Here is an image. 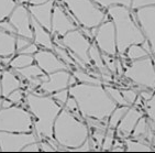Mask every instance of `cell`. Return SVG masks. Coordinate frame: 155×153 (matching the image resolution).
I'll return each instance as SVG.
<instances>
[{
  "mask_svg": "<svg viewBox=\"0 0 155 153\" xmlns=\"http://www.w3.org/2000/svg\"><path fill=\"white\" fill-rule=\"evenodd\" d=\"M68 90L69 95L77 101L78 109L84 119L93 118L108 121L111 112L118 106L108 95L104 85L76 83L69 86Z\"/></svg>",
  "mask_w": 155,
  "mask_h": 153,
  "instance_id": "1",
  "label": "cell"
},
{
  "mask_svg": "<svg viewBox=\"0 0 155 153\" xmlns=\"http://www.w3.org/2000/svg\"><path fill=\"white\" fill-rule=\"evenodd\" d=\"M25 104L34 118V132L40 140L53 139V126L57 116L64 107L51 95H38L28 93Z\"/></svg>",
  "mask_w": 155,
  "mask_h": 153,
  "instance_id": "2",
  "label": "cell"
},
{
  "mask_svg": "<svg viewBox=\"0 0 155 153\" xmlns=\"http://www.w3.org/2000/svg\"><path fill=\"white\" fill-rule=\"evenodd\" d=\"M106 11L114 24L118 56H123L130 45L145 42V38L130 8L116 5L109 7Z\"/></svg>",
  "mask_w": 155,
  "mask_h": 153,
  "instance_id": "3",
  "label": "cell"
},
{
  "mask_svg": "<svg viewBox=\"0 0 155 153\" xmlns=\"http://www.w3.org/2000/svg\"><path fill=\"white\" fill-rule=\"evenodd\" d=\"M89 127L86 121L63 108L53 126V138L60 145L58 151H69L81 147L89 138Z\"/></svg>",
  "mask_w": 155,
  "mask_h": 153,
  "instance_id": "4",
  "label": "cell"
},
{
  "mask_svg": "<svg viewBox=\"0 0 155 153\" xmlns=\"http://www.w3.org/2000/svg\"><path fill=\"white\" fill-rule=\"evenodd\" d=\"M76 20L79 28L93 29L109 19L107 11L93 0H61Z\"/></svg>",
  "mask_w": 155,
  "mask_h": 153,
  "instance_id": "5",
  "label": "cell"
},
{
  "mask_svg": "<svg viewBox=\"0 0 155 153\" xmlns=\"http://www.w3.org/2000/svg\"><path fill=\"white\" fill-rule=\"evenodd\" d=\"M34 118L30 111L20 106L0 109V131L33 132Z\"/></svg>",
  "mask_w": 155,
  "mask_h": 153,
  "instance_id": "6",
  "label": "cell"
},
{
  "mask_svg": "<svg viewBox=\"0 0 155 153\" xmlns=\"http://www.w3.org/2000/svg\"><path fill=\"white\" fill-rule=\"evenodd\" d=\"M123 77L140 88L155 90V66L152 55L132 61L125 66Z\"/></svg>",
  "mask_w": 155,
  "mask_h": 153,
  "instance_id": "7",
  "label": "cell"
},
{
  "mask_svg": "<svg viewBox=\"0 0 155 153\" xmlns=\"http://www.w3.org/2000/svg\"><path fill=\"white\" fill-rule=\"evenodd\" d=\"M53 42L54 44L67 48L68 51H71L75 55H77L81 60H83L89 67L94 68L91 61H90L89 53H88L93 41L88 39L81 32L79 28L76 30L69 31L68 33H66L65 35L62 36V38L57 35H53Z\"/></svg>",
  "mask_w": 155,
  "mask_h": 153,
  "instance_id": "8",
  "label": "cell"
},
{
  "mask_svg": "<svg viewBox=\"0 0 155 153\" xmlns=\"http://www.w3.org/2000/svg\"><path fill=\"white\" fill-rule=\"evenodd\" d=\"M93 42L98 46L100 52L104 54L118 56L116 29H114V24L110 20V18L102 22L99 27H97Z\"/></svg>",
  "mask_w": 155,
  "mask_h": 153,
  "instance_id": "9",
  "label": "cell"
},
{
  "mask_svg": "<svg viewBox=\"0 0 155 153\" xmlns=\"http://www.w3.org/2000/svg\"><path fill=\"white\" fill-rule=\"evenodd\" d=\"M146 42L151 48V54H155V6L139 8L132 11Z\"/></svg>",
  "mask_w": 155,
  "mask_h": 153,
  "instance_id": "10",
  "label": "cell"
},
{
  "mask_svg": "<svg viewBox=\"0 0 155 153\" xmlns=\"http://www.w3.org/2000/svg\"><path fill=\"white\" fill-rule=\"evenodd\" d=\"M39 141L33 132H8L0 131V151L13 152L22 151L23 148L32 142Z\"/></svg>",
  "mask_w": 155,
  "mask_h": 153,
  "instance_id": "11",
  "label": "cell"
},
{
  "mask_svg": "<svg viewBox=\"0 0 155 153\" xmlns=\"http://www.w3.org/2000/svg\"><path fill=\"white\" fill-rule=\"evenodd\" d=\"M77 79L74 77L71 71H57L48 74V79L40 85V89L43 95H52L58 90L66 89L69 86L75 85Z\"/></svg>",
  "mask_w": 155,
  "mask_h": 153,
  "instance_id": "12",
  "label": "cell"
},
{
  "mask_svg": "<svg viewBox=\"0 0 155 153\" xmlns=\"http://www.w3.org/2000/svg\"><path fill=\"white\" fill-rule=\"evenodd\" d=\"M78 25L73 21L68 15V11L62 2H55L52 15V35L62 38L69 31L78 29Z\"/></svg>",
  "mask_w": 155,
  "mask_h": 153,
  "instance_id": "13",
  "label": "cell"
},
{
  "mask_svg": "<svg viewBox=\"0 0 155 153\" xmlns=\"http://www.w3.org/2000/svg\"><path fill=\"white\" fill-rule=\"evenodd\" d=\"M8 20L15 27L17 35L23 36L33 41L34 34H33L32 23H31V15L25 5H17L15 10L9 15Z\"/></svg>",
  "mask_w": 155,
  "mask_h": 153,
  "instance_id": "14",
  "label": "cell"
},
{
  "mask_svg": "<svg viewBox=\"0 0 155 153\" xmlns=\"http://www.w3.org/2000/svg\"><path fill=\"white\" fill-rule=\"evenodd\" d=\"M34 62L45 74H51L57 71H71L68 66L57 56L56 53L51 50H39L34 54Z\"/></svg>",
  "mask_w": 155,
  "mask_h": 153,
  "instance_id": "15",
  "label": "cell"
},
{
  "mask_svg": "<svg viewBox=\"0 0 155 153\" xmlns=\"http://www.w3.org/2000/svg\"><path fill=\"white\" fill-rule=\"evenodd\" d=\"M145 112L137 106H130L122 119L120 120L119 125L116 128V137L118 139L130 138L135 125L141 117H143Z\"/></svg>",
  "mask_w": 155,
  "mask_h": 153,
  "instance_id": "16",
  "label": "cell"
},
{
  "mask_svg": "<svg viewBox=\"0 0 155 153\" xmlns=\"http://www.w3.org/2000/svg\"><path fill=\"white\" fill-rule=\"evenodd\" d=\"M55 2L56 0H50L43 5H38V6L29 5L28 6L31 17H33L42 27L45 28L50 32L52 30V15H53Z\"/></svg>",
  "mask_w": 155,
  "mask_h": 153,
  "instance_id": "17",
  "label": "cell"
},
{
  "mask_svg": "<svg viewBox=\"0 0 155 153\" xmlns=\"http://www.w3.org/2000/svg\"><path fill=\"white\" fill-rule=\"evenodd\" d=\"M31 23H32L33 34H34L33 42L38 44V46H41L45 50L54 51L53 35L51 34V32L42 27L33 17H31Z\"/></svg>",
  "mask_w": 155,
  "mask_h": 153,
  "instance_id": "18",
  "label": "cell"
},
{
  "mask_svg": "<svg viewBox=\"0 0 155 153\" xmlns=\"http://www.w3.org/2000/svg\"><path fill=\"white\" fill-rule=\"evenodd\" d=\"M0 85H1V97L7 98L12 91L21 88V81L19 79L18 75L11 71H2Z\"/></svg>",
  "mask_w": 155,
  "mask_h": 153,
  "instance_id": "19",
  "label": "cell"
},
{
  "mask_svg": "<svg viewBox=\"0 0 155 153\" xmlns=\"http://www.w3.org/2000/svg\"><path fill=\"white\" fill-rule=\"evenodd\" d=\"M17 53V35L0 29V58L10 57Z\"/></svg>",
  "mask_w": 155,
  "mask_h": 153,
  "instance_id": "20",
  "label": "cell"
},
{
  "mask_svg": "<svg viewBox=\"0 0 155 153\" xmlns=\"http://www.w3.org/2000/svg\"><path fill=\"white\" fill-rule=\"evenodd\" d=\"M89 57L93 64V67L95 69H97L101 75H112L110 73V71L107 68V66L104 65V58H102V53L100 52V50L98 48V46L95 43H91L89 48Z\"/></svg>",
  "mask_w": 155,
  "mask_h": 153,
  "instance_id": "21",
  "label": "cell"
},
{
  "mask_svg": "<svg viewBox=\"0 0 155 153\" xmlns=\"http://www.w3.org/2000/svg\"><path fill=\"white\" fill-rule=\"evenodd\" d=\"M150 131H153V130L151 129V127H150L147 117L144 115L143 117H141L140 119H139V121L137 122L134 129H133L131 135H130V138L135 139V140H141V141H142V139L147 137Z\"/></svg>",
  "mask_w": 155,
  "mask_h": 153,
  "instance_id": "22",
  "label": "cell"
},
{
  "mask_svg": "<svg viewBox=\"0 0 155 153\" xmlns=\"http://www.w3.org/2000/svg\"><path fill=\"white\" fill-rule=\"evenodd\" d=\"M72 74L77 79V83H85V84H95V85H104V81L98 77H95L90 74L88 71L77 68L73 69Z\"/></svg>",
  "mask_w": 155,
  "mask_h": 153,
  "instance_id": "23",
  "label": "cell"
},
{
  "mask_svg": "<svg viewBox=\"0 0 155 153\" xmlns=\"http://www.w3.org/2000/svg\"><path fill=\"white\" fill-rule=\"evenodd\" d=\"M15 72H17V74L18 75H20L21 77L25 78L27 81H32V79H34V78L36 77H40V76L44 75L45 73L42 71L41 68H40V66L38 65V64H31V65L29 66H25V67H23V68H18L15 69Z\"/></svg>",
  "mask_w": 155,
  "mask_h": 153,
  "instance_id": "24",
  "label": "cell"
},
{
  "mask_svg": "<svg viewBox=\"0 0 155 153\" xmlns=\"http://www.w3.org/2000/svg\"><path fill=\"white\" fill-rule=\"evenodd\" d=\"M149 55H151V54L142 46V44H132V45H130L128 48V50L125 51L124 56L127 57L128 61L132 62V61L144 58V57L149 56Z\"/></svg>",
  "mask_w": 155,
  "mask_h": 153,
  "instance_id": "25",
  "label": "cell"
},
{
  "mask_svg": "<svg viewBox=\"0 0 155 153\" xmlns=\"http://www.w3.org/2000/svg\"><path fill=\"white\" fill-rule=\"evenodd\" d=\"M129 107H130V106H117L116 109L111 112V115L109 116V118H108V121H107L108 128L116 130L117 126L119 125L120 120L122 119V117L124 116V114L127 112Z\"/></svg>",
  "mask_w": 155,
  "mask_h": 153,
  "instance_id": "26",
  "label": "cell"
},
{
  "mask_svg": "<svg viewBox=\"0 0 155 153\" xmlns=\"http://www.w3.org/2000/svg\"><path fill=\"white\" fill-rule=\"evenodd\" d=\"M34 63V55L29 54H17L15 57H12L9 66L13 69L23 68L25 66H29Z\"/></svg>",
  "mask_w": 155,
  "mask_h": 153,
  "instance_id": "27",
  "label": "cell"
},
{
  "mask_svg": "<svg viewBox=\"0 0 155 153\" xmlns=\"http://www.w3.org/2000/svg\"><path fill=\"white\" fill-rule=\"evenodd\" d=\"M54 52L56 53V55L60 57L61 60L66 64V65L68 66L69 69H71V72H72L73 69H77L78 66L76 65V63L74 62V60L72 58L71 54H69V52L67 48H63V46H60V45H56L54 44Z\"/></svg>",
  "mask_w": 155,
  "mask_h": 153,
  "instance_id": "28",
  "label": "cell"
},
{
  "mask_svg": "<svg viewBox=\"0 0 155 153\" xmlns=\"http://www.w3.org/2000/svg\"><path fill=\"white\" fill-rule=\"evenodd\" d=\"M124 147L125 151H154L152 147L149 144L144 143L141 140H135V139L127 138L124 139Z\"/></svg>",
  "mask_w": 155,
  "mask_h": 153,
  "instance_id": "29",
  "label": "cell"
},
{
  "mask_svg": "<svg viewBox=\"0 0 155 153\" xmlns=\"http://www.w3.org/2000/svg\"><path fill=\"white\" fill-rule=\"evenodd\" d=\"M144 112L147 117L151 129L155 132V93L149 100L144 102Z\"/></svg>",
  "mask_w": 155,
  "mask_h": 153,
  "instance_id": "30",
  "label": "cell"
},
{
  "mask_svg": "<svg viewBox=\"0 0 155 153\" xmlns=\"http://www.w3.org/2000/svg\"><path fill=\"white\" fill-rule=\"evenodd\" d=\"M17 5L15 0H0V21L9 18Z\"/></svg>",
  "mask_w": 155,
  "mask_h": 153,
  "instance_id": "31",
  "label": "cell"
},
{
  "mask_svg": "<svg viewBox=\"0 0 155 153\" xmlns=\"http://www.w3.org/2000/svg\"><path fill=\"white\" fill-rule=\"evenodd\" d=\"M104 89L107 90L108 95L112 98V100H114L118 106H130L128 102L125 101L124 97H123L122 93H121V89L111 87V86H108V85H106V84H104Z\"/></svg>",
  "mask_w": 155,
  "mask_h": 153,
  "instance_id": "32",
  "label": "cell"
},
{
  "mask_svg": "<svg viewBox=\"0 0 155 153\" xmlns=\"http://www.w3.org/2000/svg\"><path fill=\"white\" fill-rule=\"evenodd\" d=\"M94 2H96L100 8L107 10L109 7L111 6H116V5H119V6H124L127 8H131V3L132 0H93Z\"/></svg>",
  "mask_w": 155,
  "mask_h": 153,
  "instance_id": "33",
  "label": "cell"
},
{
  "mask_svg": "<svg viewBox=\"0 0 155 153\" xmlns=\"http://www.w3.org/2000/svg\"><path fill=\"white\" fill-rule=\"evenodd\" d=\"M116 130L110 129L108 128L107 131H106V135H104V141L101 144V150L102 151H111L112 147H114V143L116 141Z\"/></svg>",
  "mask_w": 155,
  "mask_h": 153,
  "instance_id": "34",
  "label": "cell"
},
{
  "mask_svg": "<svg viewBox=\"0 0 155 153\" xmlns=\"http://www.w3.org/2000/svg\"><path fill=\"white\" fill-rule=\"evenodd\" d=\"M64 108H66L68 111H71L74 116L78 118V119H81V120H85L83 117H81V112H79V109H78V105H77V101L75 100V98L73 96L69 95L68 99H67V101H66L65 106H64Z\"/></svg>",
  "mask_w": 155,
  "mask_h": 153,
  "instance_id": "35",
  "label": "cell"
},
{
  "mask_svg": "<svg viewBox=\"0 0 155 153\" xmlns=\"http://www.w3.org/2000/svg\"><path fill=\"white\" fill-rule=\"evenodd\" d=\"M121 93H122L123 97H124L125 101L128 102L129 105H134V102L137 101V96H139V93H137V90L133 89V88H123V89H121Z\"/></svg>",
  "mask_w": 155,
  "mask_h": 153,
  "instance_id": "36",
  "label": "cell"
},
{
  "mask_svg": "<svg viewBox=\"0 0 155 153\" xmlns=\"http://www.w3.org/2000/svg\"><path fill=\"white\" fill-rule=\"evenodd\" d=\"M102 58H104V65L107 66V68L110 71V73L114 75L117 74V56H112V55H108L102 53Z\"/></svg>",
  "mask_w": 155,
  "mask_h": 153,
  "instance_id": "37",
  "label": "cell"
},
{
  "mask_svg": "<svg viewBox=\"0 0 155 153\" xmlns=\"http://www.w3.org/2000/svg\"><path fill=\"white\" fill-rule=\"evenodd\" d=\"M51 96L53 97L60 105H62L63 107H64L66 101H67V99H68V97H69V90H68V88L58 90V91H56V93L52 94Z\"/></svg>",
  "mask_w": 155,
  "mask_h": 153,
  "instance_id": "38",
  "label": "cell"
},
{
  "mask_svg": "<svg viewBox=\"0 0 155 153\" xmlns=\"http://www.w3.org/2000/svg\"><path fill=\"white\" fill-rule=\"evenodd\" d=\"M149 6H155V0H132L130 9L133 11V10H137L139 8H143V7Z\"/></svg>",
  "mask_w": 155,
  "mask_h": 153,
  "instance_id": "39",
  "label": "cell"
},
{
  "mask_svg": "<svg viewBox=\"0 0 155 153\" xmlns=\"http://www.w3.org/2000/svg\"><path fill=\"white\" fill-rule=\"evenodd\" d=\"M24 93H23V90L21 89V88H19V89H15V91H12L11 94H10L9 96L7 97V98L9 99L10 101H12L13 104H20L21 100L24 98Z\"/></svg>",
  "mask_w": 155,
  "mask_h": 153,
  "instance_id": "40",
  "label": "cell"
},
{
  "mask_svg": "<svg viewBox=\"0 0 155 153\" xmlns=\"http://www.w3.org/2000/svg\"><path fill=\"white\" fill-rule=\"evenodd\" d=\"M32 42H33L32 40H29L27 38H23V36L17 35V52H20L21 50L27 48L28 45L31 44Z\"/></svg>",
  "mask_w": 155,
  "mask_h": 153,
  "instance_id": "41",
  "label": "cell"
},
{
  "mask_svg": "<svg viewBox=\"0 0 155 153\" xmlns=\"http://www.w3.org/2000/svg\"><path fill=\"white\" fill-rule=\"evenodd\" d=\"M38 51H39L38 44H35L34 42H32L31 44L28 45L27 48H24L23 50H21L20 52H17V54H29V55H34Z\"/></svg>",
  "mask_w": 155,
  "mask_h": 153,
  "instance_id": "42",
  "label": "cell"
},
{
  "mask_svg": "<svg viewBox=\"0 0 155 153\" xmlns=\"http://www.w3.org/2000/svg\"><path fill=\"white\" fill-rule=\"evenodd\" d=\"M0 29L3 31H6L8 33H12V34H15L17 35V31H15V27L11 24V22L6 19V20H3V21H0Z\"/></svg>",
  "mask_w": 155,
  "mask_h": 153,
  "instance_id": "43",
  "label": "cell"
},
{
  "mask_svg": "<svg viewBox=\"0 0 155 153\" xmlns=\"http://www.w3.org/2000/svg\"><path fill=\"white\" fill-rule=\"evenodd\" d=\"M39 144H40V150L41 151H56L54 149L53 145L48 142V139H44V141H43V140H40Z\"/></svg>",
  "mask_w": 155,
  "mask_h": 153,
  "instance_id": "44",
  "label": "cell"
},
{
  "mask_svg": "<svg viewBox=\"0 0 155 153\" xmlns=\"http://www.w3.org/2000/svg\"><path fill=\"white\" fill-rule=\"evenodd\" d=\"M22 151H27V152H29V151H34V152L41 151V150H40L39 141L32 142V143H30V144H28V145H25V147L23 148V150H22Z\"/></svg>",
  "mask_w": 155,
  "mask_h": 153,
  "instance_id": "45",
  "label": "cell"
},
{
  "mask_svg": "<svg viewBox=\"0 0 155 153\" xmlns=\"http://www.w3.org/2000/svg\"><path fill=\"white\" fill-rule=\"evenodd\" d=\"M50 0H29V5L31 6H38V5H43V3L48 2Z\"/></svg>",
  "mask_w": 155,
  "mask_h": 153,
  "instance_id": "46",
  "label": "cell"
},
{
  "mask_svg": "<svg viewBox=\"0 0 155 153\" xmlns=\"http://www.w3.org/2000/svg\"><path fill=\"white\" fill-rule=\"evenodd\" d=\"M13 105V102L10 101L8 98H2V108H8Z\"/></svg>",
  "mask_w": 155,
  "mask_h": 153,
  "instance_id": "47",
  "label": "cell"
},
{
  "mask_svg": "<svg viewBox=\"0 0 155 153\" xmlns=\"http://www.w3.org/2000/svg\"><path fill=\"white\" fill-rule=\"evenodd\" d=\"M15 1H17L18 5H27V3H29V0H15Z\"/></svg>",
  "mask_w": 155,
  "mask_h": 153,
  "instance_id": "48",
  "label": "cell"
},
{
  "mask_svg": "<svg viewBox=\"0 0 155 153\" xmlns=\"http://www.w3.org/2000/svg\"><path fill=\"white\" fill-rule=\"evenodd\" d=\"M2 108V97H0V109Z\"/></svg>",
  "mask_w": 155,
  "mask_h": 153,
  "instance_id": "49",
  "label": "cell"
},
{
  "mask_svg": "<svg viewBox=\"0 0 155 153\" xmlns=\"http://www.w3.org/2000/svg\"><path fill=\"white\" fill-rule=\"evenodd\" d=\"M0 79H1V72H0ZM0 97H1V85H0Z\"/></svg>",
  "mask_w": 155,
  "mask_h": 153,
  "instance_id": "50",
  "label": "cell"
},
{
  "mask_svg": "<svg viewBox=\"0 0 155 153\" xmlns=\"http://www.w3.org/2000/svg\"><path fill=\"white\" fill-rule=\"evenodd\" d=\"M152 56H153V55H152ZM153 61H154V66H155V58H154V57H153Z\"/></svg>",
  "mask_w": 155,
  "mask_h": 153,
  "instance_id": "51",
  "label": "cell"
},
{
  "mask_svg": "<svg viewBox=\"0 0 155 153\" xmlns=\"http://www.w3.org/2000/svg\"><path fill=\"white\" fill-rule=\"evenodd\" d=\"M153 57H154V58H155V54H154V55H153Z\"/></svg>",
  "mask_w": 155,
  "mask_h": 153,
  "instance_id": "52",
  "label": "cell"
}]
</instances>
